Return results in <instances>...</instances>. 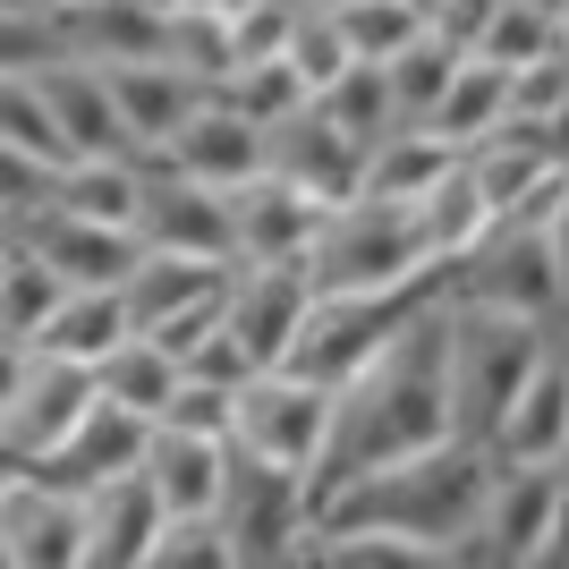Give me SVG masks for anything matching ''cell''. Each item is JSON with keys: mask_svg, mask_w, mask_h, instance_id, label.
I'll return each mask as SVG.
<instances>
[{"mask_svg": "<svg viewBox=\"0 0 569 569\" xmlns=\"http://www.w3.org/2000/svg\"><path fill=\"white\" fill-rule=\"evenodd\" d=\"M459 442V400H451V289H433L426 307L408 315V332L340 391L332 417V451L315 468V510L375 468H400L417 451Z\"/></svg>", "mask_w": 569, "mask_h": 569, "instance_id": "6da1fadb", "label": "cell"}, {"mask_svg": "<svg viewBox=\"0 0 569 569\" xmlns=\"http://www.w3.org/2000/svg\"><path fill=\"white\" fill-rule=\"evenodd\" d=\"M493 476H501V459L485 451V442H442V451H417V459H400V468H375V476H357V485H340L315 519L417 536V545L459 561L476 519H485V501H493Z\"/></svg>", "mask_w": 569, "mask_h": 569, "instance_id": "7a4b0ae2", "label": "cell"}, {"mask_svg": "<svg viewBox=\"0 0 569 569\" xmlns=\"http://www.w3.org/2000/svg\"><path fill=\"white\" fill-rule=\"evenodd\" d=\"M307 272H315L323 298H400V289H426L442 263H433V247H426L417 204L357 196V204H340V213L323 221Z\"/></svg>", "mask_w": 569, "mask_h": 569, "instance_id": "3957f363", "label": "cell"}, {"mask_svg": "<svg viewBox=\"0 0 569 569\" xmlns=\"http://www.w3.org/2000/svg\"><path fill=\"white\" fill-rule=\"evenodd\" d=\"M552 323H527V315H493L451 298V400H459V442H485L493 451L501 417L519 408L527 375L545 366Z\"/></svg>", "mask_w": 569, "mask_h": 569, "instance_id": "277c9868", "label": "cell"}, {"mask_svg": "<svg viewBox=\"0 0 569 569\" xmlns=\"http://www.w3.org/2000/svg\"><path fill=\"white\" fill-rule=\"evenodd\" d=\"M221 536H230L238 569H289L298 545L315 536V476L272 468V459L230 442V485H221Z\"/></svg>", "mask_w": 569, "mask_h": 569, "instance_id": "5b68a950", "label": "cell"}, {"mask_svg": "<svg viewBox=\"0 0 569 569\" xmlns=\"http://www.w3.org/2000/svg\"><path fill=\"white\" fill-rule=\"evenodd\" d=\"M442 289H451V298H468V307L552 323V315H561V298H569V263H561V247H552L545 221H501V230L485 238L468 263H451V272H442Z\"/></svg>", "mask_w": 569, "mask_h": 569, "instance_id": "8992f818", "label": "cell"}, {"mask_svg": "<svg viewBox=\"0 0 569 569\" xmlns=\"http://www.w3.org/2000/svg\"><path fill=\"white\" fill-rule=\"evenodd\" d=\"M433 289H442V272H433L426 289H400V298H323V289H315V315H307V332H298V349H289V375L323 382V391H349V382L408 332V315L426 307Z\"/></svg>", "mask_w": 569, "mask_h": 569, "instance_id": "52a82bcc", "label": "cell"}, {"mask_svg": "<svg viewBox=\"0 0 569 569\" xmlns=\"http://www.w3.org/2000/svg\"><path fill=\"white\" fill-rule=\"evenodd\" d=\"M332 417H340V391H323V382L289 375V366H272V375H256L247 391H238V451L272 459V468H298L315 476L323 468V451H332Z\"/></svg>", "mask_w": 569, "mask_h": 569, "instance_id": "ba28073f", "label": "cell"}, {"mask_svg": "<svg viewBox=\"0 0 569 569\" xmlns=\"http://www.w3.org/2000/svg\"><path fill=\"white\" fill-rule=\"evenodd\" d=\"M144 170V196H137V238L144 256H204V263H238V238H230V196L188 179L170 162V144H144L137 153Z\"/></svg>", "mask_w": 569, "mask_h": 569, "instance_id": "9c48e42d", "label": "cell"}, {"mask_svg": "<svg viewBox=\"0 0 569 569\" xmlns=\"http://www.w3.org/2000/svg\"><path fill=\"white\" fill-rule=\"evenodd\" d=\"M315 315V272L307 263H238L230 272V298H221V323L238 332V349L256 357L263 375L289 366L298 332H307Z\"/></svg>", "mask_w": 569, "mask_h": 569, "instance_id": "30bf717a", "label": "cell"}, {"mask_svg": "<svg viewBox=\"0 0 569 569\" xmlns=\"http://www.w3.org/2000/svg\"><path fill=\"white\" fill-rule=\"evenodd\" d=\"M102 382L94 366H77V357H34V375H26V391L9 408H0V433H9V459L18 468H34V459H51L60 442H69L86 417H94Z\"/></svg>", "mask_w": 569, "mask_h": 569, "instance_id": "8fae6325", "label": "cell"}, {"mask_svg": "<svg viewBox=\"0 0 569 569\" xmlns=\"http://www.w3.org/2000/svg\"><path fill=\"white\" fill-rule=\"evenodd\" d=\"M272 179H289V188H307L315 204H357L366 196V144L349 137V128H332L323 119V102H307V111H289L281 128H272Z\"/></svg>", "mask_w": 569, "mask_h": 569, "instance_id": "7c38bea8", "label": "cell"}, {"mask_svg": "<svg viewBox=\"0 0 569 569\" xmlns=\"http://www.w3.org/2000/svg\"><path fill=\"white\" fill-rule=\"evenodd\" d=\"M0 545L18 569H86V493H60L18 468L0 493Z\"/></svg>", "mask_w": 569, "mask_h": 569, "instance_id": "4fadbf2b", "label": "cell"}, {"mask_svg": "<svg viewBox=\"0 0 569 569\" xmlns=\"http://www.w3.org/2000/svg\"><path fill=\"white\" fill-rule=\"evenodd\" d=\"M332 204H315L307 188H289V179H247L230 188V238H238V263H307L315 238H323Z\"/></svg>", "mask_w": 569, "mask_h": 569, "instance_id": "5bb4252c", "label": "cell"}, {"mask_svg": "<svg viewBox=\"0 0 569 569\" xmlns=\"http://www.w3.org/2000/svg\"><path fill=\"white\" fill-rule=\"evenodd\" d=\"M18 238L34 247V256L60 272L69 289H128V272L144 263V238L137 230H111V221H77L60 213V204H43V213H26Z\"/></svg>", "mask_w": 569, "mask_h": 569, "instance_id": "9a60e30c", "label": "cell"}, {"mask_svg": "<svg viewBox=\"0 0 569 569\" xmlns=\"http://www.w3.org/2000/svg\"><path fill=\"white\" fill-rule=\"evenodd\" d=\"M493 459L501 468H569V332H552V349L527 375L519 408L501 417Z\"/></svg>", "mask_w": 569, "mask_h": 569, "instance_id": "2e32d148", "label": "cell"}, {"mask_svg": "<svg viewBox=\"0 0 569 569\" xmlns=\"http://www.w3.org/2000/svg\"><path fill=\"white\" fill-rule=\"evenodd\" d=\"M144 442H153V426H144V417L94 400V417H86V426H77L51 459H34L26 476H43V485H60V493H102V485H119V476L144 468Z\"/></svg>", "mask_w": 569, "mask_h": 569, "instance_id": "e0dca14e", "label": "cell"}, {"mask_svg": "<svg viewBox=\"0 0 569 569\" xmlns=\"http://www.w3.org/2000/svg\"><path fill=\"white\" fill-rule=\"evenodd\" d=\"M34 86H43L51 119L69 128L77 153H102V162H137V137H128V119H119V94H111V77H102V60H43L34 69Z\"/></svg>", "mask_w": 569, "mask_h": 569, "instance_id": "ac0fdd59", "label": "cell"}, {"mask_svg": "<svg viewBox=\"0 0 569 569\" xmlns=\"http://www.w3.org/2000/svg\"><path fill=\"white\" fill-rule=\"evenodd\" d=\"M170 162L188 170V179H204V188H247V179H263L272 170V128H256V119H238L230 102H204V111L170 137Z\"/></svg>", "mask_w": 569, "mask_h": 569, "instance_id": "d6986e66", "label": "cell"}, {"mask_svg": "<svg viewBox=\"0 0 569 569\" xmlns=\"http://www.w3.org/2000/svg\"><path fill=\"white\" fill-rule=\"evenodd\" d=\"M102 77H111L119 119H128L137 153H144V144H170L196 111H204V102H213V86H204V77H188L179 60H111Z\"/></svg>", "mask_w": 569, "mask_h": 569, "instance_id": "ffe728a7", "label": "cell"}, {"mask_svg": "<svg viewBox=\"0 0 569 569\" xmlns=\"http://www.w3.org/2000/svg\"><path fill=\"white\" fill-rule=\"evenodd\" d=\"M51 34L69 60H170V18L144 9V0H77V9H51Z\"/></svg>", "mask_w": 569, "mask_h": 569, "instance_id": "44dd1931", "label": "cell"}, {"mask_svg": "<svg viewBox=\"0 0 569 569\" xmlns=\"http://www.w3.org/2000/svg\"><path fill=\"white\" fill-rule=\"evenodd\" d=\"M144 485L170 519H213L221 510V485H230V442H204V433H179V426H153L144 442Z\"/></svg>", "mask_w": 569, "mask_h": 569, "instance_id": "7402d4cb", "label": "cell"}, {"mask_svg": "<svg viewBox=\"0 0 569 569\" xmlns=\"http://www.w3.org/2000/svg\"><path fill=\"white\" fill-rule=\"evenodd\" d=\"M162 527H170V510L153 501L144 476H119L102 493H86V569H144Z\"/></svg>", "mask_w": 569, "mask_h": 569, "instance_id": "603a6c76", "label": "cell"}, {"mask_svg": "<svg viewBox=\"0 0 569 569\" xmlns=\"http://www.w3.org/2000/svg\"><path fill=\"white\" fill-rule=\"evenodd\" d=\"M230 272L238 263H204V256H144L128 272V315H137V332H162L179 315L196 307H221L230 298Z\"/></svg>", "mask_w": 569, "mask_h": 569, "instance_id": "cb8c5ba5", "label": "cell"}, {"mask_svg": "<svg viewBox=\"0 0 569 569\" xmlns=\"http://www.w3.org/2000/svg\"><path fill=\"white\" fill-rule=\"evenodd\" d=\"M417 221H426V247H433V263H442V272H451V263H468L476 247L501 230V213H493V196L476 188L468 153L442 170V188H433V196H417Z\"/></svg>", "mask_w": 569, "mask_h": 569, "instance_id": "d4e9b609", "label": "cell"}, {"mask_svg": "<svg viewBox=\"0 0 569 569\" xmlns=\"http://www.w3.org/2000/svg\"><path fill=\"white\" fill-rule=\"evenodd\" d=\"M128 340H137L128 289H69L34 349H43V357H77V366H102V357H119Z\"/></svg>", "mask_w": 569, "mask_h": 569, "instance_id": "484cf974", "label": "cell"}, {"mask_svg": "<svg viewBox=\"0 0 569 569\" xmlns=\"http://www.w3.org/2000/svg\"><path fill=\"white\" fill-rule=\"evenodd\" d=\"M289 569H459L451 552L417 545V536H382V527H323L315 519V536L298 545V561Z\"/></svg>", "mask_w": 569, "mask_h": 569, "instance_id": "4316f807", "label": "cell"}, {"mask_svg": "<svg viewBox=\"0 0 569 569\" xmlns=\"http://www.w3.org/2000/svg\"><path fill=\"white\" fill-rule=\"evenodd\" d=\"M94 382H102V400H111V408L144 417V426H162L170 400H179V382H188V366H179L162 340H144V332H137L119 357H102V366H94Z\"/></svg>", "mask_w": 569, "mask_h": 569, "instance_id": "83f0119b", "label": "cell"}, {"mask_svg": "<svg viewBox=\"0 0 569 569\" xmlns=\"http://www.w3.org/2000/svg\"><path fill=\"white\" fill-rule=\"evenodd\" d=\"M501 119H510V69H501V60H468V69L451 77V94L433 102L426 128H433L442 144H459V153H476Z\"/></svg>", "mask_w": 569, "mask_h": 569, "instance_id": "f1b7e54d", "label": "cell"}, {"mask_svg": "<svg viewBox=\"0 0 569 569\" xmlns=\"http://www.w3.org/2000/svg\"><path fill=\"white\" fill-rule=\"evenodd\" d=\"M459 162V144H442L433 128H391V137L366 153V196H391V204H417V196L442 188V170Z\"/></svg>", "mask_w": 569, "mask_h": 569, "instance_id": "f546056e", "label": "cell"}, {"mask_svg": "<svg viewBox=\"0 0 569 569\" xmlns=\"http://www.w3.org/2000/svg\"><path fill=\"white\" fill-rule=\"evenodd\" d=\"M137 196H144V170L137 162H102V153H77L69 170H60V188H51V204L77 221H111V230H137Z\"/></svg>", "mask_w": 569, "mask_h": 569, "instance_id": "4dcf8cb0", "label": "cell"}, {"mask_svg": "<svg viewBox=\"0 0 569 569\" xmlns=\"http://www.w3.org/2000/svg\"><path fill=\"white\" fill-rule=\"evenodd\" d=\"M60 298H69V281H60V272H51L18 230H9V263H0V332L43 340V323L60 315Z\"/></svg>", "mask_w": 569, "mask_h": 569, "instance_id": "1f68e13d", "label": "cell"}, {"mask_svg": "<svg viewBox=\"0 0 569 569\" xmlns=\"http://www.w3.org/2000/svg\"><path fill=\"white\" fill-rule=\"evenodd\" d=\"M0 144H18V153H34V162H51V170L77 162V144H69V128L51 119L34 69H0Z\"/></svg>", "mask_w": 569, "mask_h": 569, "instance_id": "d6a6232c", "label": "cell"}, {"mask_svg": "<svg viewBox=\"0 0 569 569\" xmlns=\"http://www.w3.org/2000/svg\"><path fill=\"white\" fill-rule=\"evenodd\" d=\"M315 102H323V119H332V128H349L366 153H375L391 128H408V119H400V94H391V77H382V60H357L332 94H315Z\"/></svg>", "mask_w": 569, "mask_h": 569, "instance_id": "836d02e7", "label": "cell"}, {"mask_svg": "<svg viewBox=\"0 0 569 569\" xmlns=\"http://www.w3.org/2000/svg\"><path fill=\"white\" fill-rule=\"evenodd\" d=\"M459 69H468V51L442 43V34H417L400 60H382V77H391V94H400V119H408V128H426V119H433V102L451 94Z\"/></svg>", "mask_w": 569, "mask_h": 569, "instance_id": "e575fe53", "label": "cell"}, {"mask_svg": "<svg viewBox=\"0 0 569 569\" xmlns=\"http://www.w3.org/2000/svg\"><path fill=\"white\" fill-rule=\"evenodd\" d=\"M213 102H230L238 119H256V128H281L289 111H307V77L289 69V60H238L230 77L213 86Z\"/></svg>", "mask_w": 569, "mask_h": 569, "instance_id": "d590c367", "label": "cell"}, {"mask_svg": "<svg viewBox=\"0 0 569 569\" xmlns=\"http://www.w3.org/2000/svg\"><path fill=\"white\" fill-rule=\"evenodd\" d=\"M332 18H340V34L357 43V60H400L417 34H433L417 0H349V9H332Z\"/></svg>", "mask_w": 569, "mask_h": 569, "instance_id": "8d00e7d4", "label": "cell"}, {"mask_svg": "<svg viewBox=\"0 0 569 569\" xmlns=\"http://www.w3.org/2000/svg\"><path fill=\"white\" fill-rule=\"evenodd\" d=\"M569 43V26L552 18V9H536V0H501L493 26H485V43H476V60H501V69H519V60H545V51Z\"/></svg>", "mask_w": 569, "mask_h": 569, "instance_id": "74e56055", "label": "cell"}, {"mask_svg": "<svg viewBox=\"0 0 569 569\" xmlns=\"http://www.w3.org/2000/svg\"><path fill=\"white\" fill-rule=\"evenodd\" d=\"M289 69L307 77V94H332L340 77L357 69V43L340 34V18L332 9H298V34H289V51H281Z\"/></svg>", "mask_w": 569, "mask_h": 569, "instance_id": "f35d334b", "label": "cell"}, {"mask_svg": "<svg viewBox=\"0 0 569 569\" xmlns=\"http://www.w3.org/2000/svg\"><path fill=\"white\" fill-rule=\"evenodd\" d=\"M170 60L188 77H204V86H221V77L238 69L230 18H221V9H179V18H170Z\"/></svg>", "mask_w": 569, "mask_h": 569, "instance_id": "ab89813d", "label": "cell"}, {"mask_svg": "<svg viewBox=\"0 0 569 569\" xmlns=\"http://www.w3.org/2000/svg\"><path fill=\"white\" fill-rule=\"evenodd\" d=\"M144 569H238V552L221 536V519H170Z\"/></svg>", "mask_w": 569, "mask_h": 569, "instance_id": "60d3db41", "label": "cell"}, {"mask_svg": "<svg viewBox=\"0 0 569 569\" xmlns=\"http://www.w3.org/2000/svg\"><path fill=\"white\" fill-rule=\"evenodd\" d=\"M561 102H569V43L510 69V119H552Z\"/></svg>", "mask_w": 569, "mask_h": 569, "instance_id": "b9f144b4", "label": "cell"}, {"mask_svg": "<svg viewBox=\"0 0 569 569\" xmlns=\"http://www.w3.org/2000/svg\"><path fill=\"white\" fill-rule=\"evenodd\" d=\"M162 426H179V433H204V442H230V433H238V391H221V382H196V375H188Z\"/></svg>", "mask_w": 569, "mask_h": 569, "instance_id": "7bdbcfd3", "label": "cell"}, {"mask_svg": "<svg viewBox=\"0 0 569 569\" xmlns=\"http://www.w3.org/2000/svg\"><path fill=\"white\" fill-rule=\"evenodd\" d=\"M51 188H60V170H51V162H34V153H18V144H0V221H9V230H18L26 213H43Z\"/></svg>", "mask_w": 569, "mask_h": 569, "instance_id": "ee69618b", "label": "cell"}, {"mask_svg": "<svg viewBox=\"0 0 569 569\" xmlns=\"http://www.w3.org/2000/svg\"><path fill=\"white\" fill-rule=\"evenodd\" d=\"M298 9H307V0H256V9H238L230 18L238 60H281L289 34H298Z\"/></svg>", "mask_w": 569, "mask_h": 569, "instance_id": "f6af8a7d", "label": "cell"}, {"mask_svg": "<svg viewBox=\"0 0 569 569\" xmlns=\"http://www.w3.org/2000/svg\"><path fill=\"white\" fill-rule=\"evenodd\" d=\"M493 9H501V0H442V9H433V34H442V43H459V51L476 60V43H485Z\"/></svg>", "mask_w": 569, "mask_h": 569, "instance_id": "bcb514c9", "label": "cell"}, {"mask_svg": "<svg viewBox=\"0 0 569 569\" xmlns=\"http://www.w3.org/2000/svg\"><path fill=\"white\" fill-rule=\"evenodd\" d=\"M34 357H43V349H34V340L0 332V408H9V400H18V391H26V375H34Z\"/></svg>", "mask_w": 569, "mask_h": 569, "instance_id": "7dc6e473", "label": "cell"}, {"mask_svg": "<svg viewBox=\"0 0 569 569\" xmlns=\"http://www.w3.org/2000/svg\"><path fill=\"white\" fill-rule=\"evenodd\" d=\"M536 569H569V468H561V510H552V536L536 552Z\"/></svg>", "mask_w": 569, "mask_h": 569, "instance_id": "c3c4849f", "label": "cell"}, {"mask_svg": "<svg viewBox=\"0 0 569 569\" xmlns=\"http://www.w3.org/2000/svg\"><path fill=\"white\" fill-rule=\"evenodd\" d=\"M545 230H552V247H561V263H569V170H561V188H552V213H545Z\"/></svg>", "mask_w": 569, "mask_h": 569, "instance_id": "681fc988", "label": "cell"}, {"mask_svg": "<svg viewBox=\"0 0 569 569\" xmlns=\"http://www.w3.org/2000/svg\"><path fill=\"white\" fill-rule=\"evenodd\" d=\"M51 0H0V18H43Z\"/></svg>", "mask_w": 569, "mask_h": 569, "instance_id": "f907efd6", "label": "cell"}, {"mask_svg": "<svg viewBox=\"0 0 569 569\" xmlns=\"http://www.w3.org/2000/svg\"><path fill=\"white\" fill-rule=\"evenodd\" d=\"M552 144H561V162H569V102L552 111Z\"/></svg>", "mask_w": 569, "mask_h": 569, "instance_id": "816d5d0a", "label": "cell"}, {"mask_svg": "<svg viewBox=\"0 0 569 569\" xmlns=\"http://www.w3.org/2000/svg\"><path fill=\"white\" fill-rule=\"evenodd\" d=\"M144 9H162V18H179V9H188V0H144Z\"/></svg>", "mask_w": 569, "mask_h": 569, "instance_id": "f5cc1de1", "label": "cell"}, {"mask_svg": "<svg viewBox=\"0 0 569 569\" xmlns=\"http://www.w3.org/2000/svg\"><path fill=\"white\" fill-rule=\"evenodd\" d=\"M9 476H18V459H9V451H0V493H9Z\"/></svg>", "mask_w": 569, "mask_h": 569, "instance_id": "db71d44e", "label": "cell"}, {"mask_svg": "<svg viewBox=\"0 0 569 569\" xmlns=\"http://www.w3.org/2000/svg\"><path fill=\"white\" fill-rule=\"evenodd\" d=\"M552 332H569V298H561V315H552Z\"/></svg>", "mask_w": 569, "mask_h": 569, "instance_id": "11a10c76", "label": "cell"}, {"mask_svg": "<svg viewBox=\"0 0 569 569\" xmlns=\"http://www.w3.org/2000/svg\"><path fill=\"white\" fill-rule=\"evenodd\" d=\"M307 9H349V0H307Z\"/></svg>", "mask_w": 569, "mask_h": 569, "instance_id": "9f6ffc18", "label": "cell"}, {"mask_svg": "<svg viewBox=\"0 0 569 569\" xmlns=\"http://www.w3.org/2000/svg\"><path fill=\"white\" fill-rule=\"evenodd\" d=\"M51 9H77V0H51ZM51 9H43V18H51Z\"/></svg>", "mask_w": 569, "mask_h": 569, "instance_id": "6f0895ef", "label": "cell"}, {"mask_svg": "<svg viewBox=\"0 0 569 569\" xmlns=\"http://www.w3.org/2000/svg\"><path fill=\"white\" fill-rule=\"evenodd\" d=\"M0 569H18V561H9V545H0Z\"/></svg>", "mask_w": 569, "mask_h": 569, "instance_id": "680465c9", "label": "cell"}, {"mask_svg": "<svg viewBox=\"0 0 569 569\" xmlns=\"http://www.w3.org/2000/svg\"><path fill=\"white\" fill-rule=\"evenodd\" d=\"M0 451H9V433H0Z\"/></svg>", "mask_w": 569, "mask_h": 569, "instance_id": "91938a15", "label": "cell"}]
</instances>
